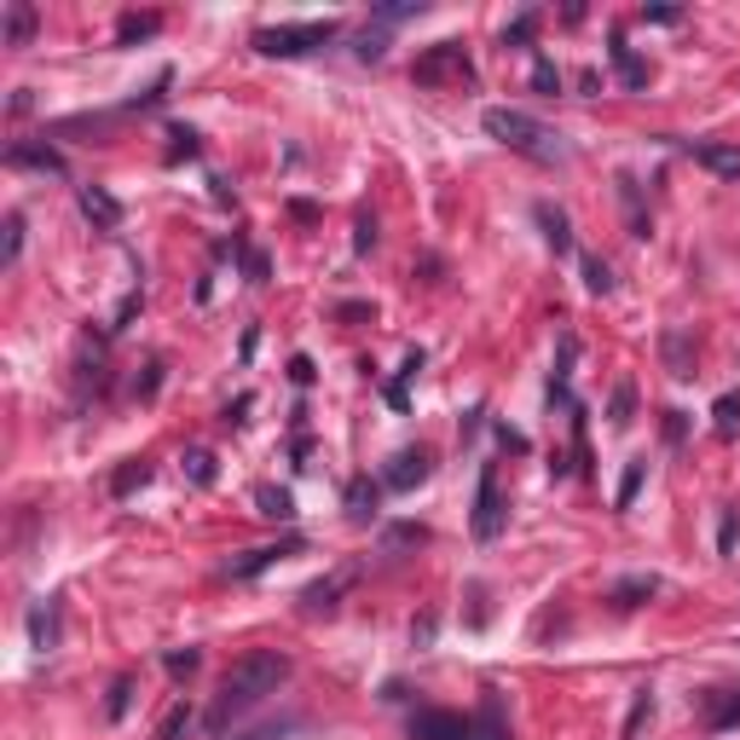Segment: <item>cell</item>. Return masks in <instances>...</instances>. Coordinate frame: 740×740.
<instances>
[{
    "mask_svg": "<svg viewBox=\"0 0 740 740\" xmlns=\"http://www.w3.org/2000/svg\"><path fill=\"white\" fill-rule=\"evenodd\" d=\"M75 202H82V215L98 226V232H122V202L105 186H82V191H75Z\"/></svg>",
    "mask_w": 740,
    "mask_h": 740,
    "instance_id": "cell-9",
    "label": "cell"
},
{
    "mask_svg": "<svg viewBox=\"0 0 740 740\" xmlns=\"http://www.w3.org/2000/svg\"><path fill=\"white\" fill-rule=\"evenodd\" d=\"M706 723L718 729V734L740 723V688H729V695H711V700H706Z\"/></svg>",
    "mask_w": 740,
    "mask_h": 740,
    "instance_id": "cell-16",
    "label": "cell"
},
{
    "mask_svg": "<svg viewBox=\"0 0 740 740\" xmlns=\"http://www.w3.org/2000/svg\"><path fill=\"white\" fill-rule=\"evenodd\" d=\"M359 249H376V220H359V238H353Z\"/></svg>",
    "mask_w": 740,
    "mask_h": 740,
    "instance_id": "cell-35",
    "label": "cell"
},
{
    "mask_svg": "<svg viewBox=\"0 0 740 740\" xmlns=\"http://www.w3.org/2000/svg\"><path fill=\"white\" fill-rule=\"evenodd\" d=\"M186 475L197 480V487H209V480H215V457H209V451H191V457H186Z\"/></svg>",
    "mask_w": 740,
    "mask_h": 740,
    "instance_id": "cell-27",
    "label": "cell"
},
{
    "mask_svg": "<svg viewBox=\"0 0 740 740\" xmlns=\"http://www.w3.org/2000/svg\"><path fill=\"white\" fill-rule=\"evenodd\" d=\"M666 359H671V376H695V359H688V342L677 336V330L666 336Z\"/></svg>",
    "mask_w": 740,
    "mask_h": 740,
    "instance_id": "cell-25",
    "label": "cell"
},
{
    "mask_svg": "<svg viewBox=\"0 0 740 740\" xmlns=\"http://www.w3.org/2000/svg\"><path fill=\"white\" fill-rule=\"evenodd\" d=\"M630 405H636V394H630V382H625V388L614 394V417H607V423H614V428H625V423H630Z\"/></svg>",
    "mask_w": 740,
    "mask_h": 740,
    "instance_id": "cell-32",
    "label": "cell"
},
{
    "mask_svg": "<svg viewBox=\"0 0 740 740\" xmlns=\"http://www.w3.org/2000/svg\"><path fill=\"white\" fill-rule=\"evenodd\" d=\"M682 150H688L700 168L718 174V180H740V145H723V139H682Z\"/></svg>",
    "mask_w": 740,
    "mask_h": 740,
    "instance_id": "cell-7",
    "label": "cell"
},
{
    "mask_svg": "<svg viewBox=\"0 0 740 740\" xmlns=\"http://www.w3.org/2000/svg\"><path fill=\"white\" fill-rule=\"evenodd\" d=\"M127 695H134V682L116 677V682H111V700H105V718H122V711H127Z\"/></svg>",
    "mask_w": 740,
    "mask_h": 740,
    "instance_id": "cell-29",
    "label": "cell"
},
{
    "mask_svg": "<svg viewBox=\"0 0 740 740\" xmlns=\"http://www.w3.org/2000/svg\"><path fill=\"white\" fill-rule=\"evenodd\" d=\"M163 666H168V671H174V677H191V671H197V666H202V654H197V648H174V654H168V659H163Z\"/></svg>",
    "mask_w": 740,
    "mask_h": 740,
    "instance_id": "cell-26",
    "label": "cell"
},
{
    "mask_svg": "<svg viewBox=\"0 0 740 740\" xmlns=\"http://www.w3.org/2000/svg\"><path fill=\"white\" fill-rule=\"evenodd\" d=\"M290 376L295 382H313V359H290Z\"/></svg>",
    "mask_w": 740,
    "mask_h": 740,
    "instance_id": "cell-37",
    "label": "cell"
},
{
    "mask_svg": "<svg viewBox=\"0 0 740 740\" xmlns=\"http://www.w3.org/2000/svg\"><path fill=\"white\" fill-rule=\"evenodd\" d=\"M539 226H544V238H550V249H555V254H567V249H573V232H567V215H561V209L539 202Z\"/></svg>",
    "mask_w": 740,
    "mask_h": 740,
    "instance_id": "cell-17",
    "label": "cell"
},
{
    "mask_svg": "<svg viewBox=\"0 0 740 740\" xmlns=\"http://www.w3.org/2000/svg\"><path fill=\"white\" fill-rule=\"evenodd\" d=\"M23 254V215H7V267H18Z\"/></svg>",
    "mask_w": 740,
    "mask_h": 740,
    "instance_id": "cell-28",
    "label": "cell"
},
{
    "mask_svg": "<svg viewBox=\"0 0 740 740\" xmlns=\"http://www.w3.org/2000/svg\"><path fill=\"white\" fill-rule=\"evenodd\" d=\"M711 417H718V434H723V440H734V428H740V394H723Z\"/></svg>",
    "mask_w": 740,
    "mask_h": 740,
    "instance_id": "cell-24",
    "label": "cell"
},
{
    "mask_svg": "<svg viewBox=\"0 0 740 740\" xmlns=\"http://www.w3.org/2000/svg\"><path fill=\"white\" fill-rule=\"evenodd\" d=\"M290 677V659L278 654V648H254V654H243L232 671L220 677V695H215V706H209V718H202V729L209 734H226L238 718H249L254 706H261L267 695H278V682Z\"/></svg>",
    "mask_w": 740,
    "mask_h": 740,
    "instance_id": "cell-1",
    "label": "cell"
},
{
    "mask_svg": "<svg viewBox=\"0 0 740 740\" xmlns=\"http://www.w3.org/2000/svg\"><path fill=\"white\" fill-rule=\"evenodd\" d=\"M324 41H336V18H319V23H272V30L254 35L267 59H301V53H319Z\"/></svg>",
    "mask_w": 740,
    "mask_h": 740,
    "instance_id": "cell-3",
    "label": "cell"
},
{
    "mask_svg": "<svg viewBox=\"0 0 740 740\" xmlns=\"http://www.w3.org/2000/svg\"><path fill=\"white\" fill-rule=\"evenodd\" d=\"M503 532V498H498V469H480V492H475V539L492 544Z\"/></svg>",
    "mask_w": 740,
    "mask_h": 740,
    "instance_id": "cell-6",
    "label": "cell"
},
{
    "mask_svg": "<svg viewBox=\"0 0 740 740\" xmlns=\"http://www.w3.org/2000/svg\"><path fill=\"white\" fill-rule=\"evenodd\" d=\"M342 591H347V573H342V579H324V584H313V591L301 596V602H308L313 614H319V607H336V596H342Z\"/></svg>",
    "mask_w": 740,
    "mask_h": 740,
    "instance_id": "cell-21",
    "label": "cell"
},
{
    "mask_svg": "<svg viewBox=\"0 0 740 740\" xmlns=\"http://www.w3.org/2000/svg\"><path fill=\"white\" fill-rule=\"evenodd\" d=\"M666 440H682V411H666Z\"/></svg>",
    "mask_w": 740,
    "mask_h": 740,
    "instance_id": "cell-38",
    "label": "cell"
},
{
    "mask_svg": "<svg viewBox=\"0 0 740 740\" xmlns=\"http://www.w3.org/2000/svg\"><path fill=\"white\" fill-rule=\"evenodd\" d=\"M376 503H382V480L359 475V480H353V487H347V515L365 527V521H376Z\"/></svg>",
    "mask_w": 740,
    "mask_h": 740,
    "instance_id": "cell-13",
    "label": "cell"
},
{
    "mask_svg": "<svg viewBox=\"0 0 740 740\" xmlns=\"http://www.w3.org/2000/svg\"><path fill=\"white\" fill-rule=\"evenodd\" d=\"M157 30H163V18H157V12H145V18H139V12H127L116 35H122V41H139V35H157Z\"/></svg>",
    "mask_w": 740,
    "mask_h": 740,
    "instance_id": "cell-23",
    "label": "cell"
},
{
    "mask_svg": "<svg viewBox=\"0 0 740 740\" xmlns=\"http://www.w3.org/2000/svg\"><path fill=\"white\" fill-rule=\"evenodd\" d=\"M463 740H509V734H503V729H498V723H492V718H487V723H480V729H469V734H463Z\"/></svg>",
    "mask_w": 740,
    "mask_h": 740,
    "instance_id": "cell-34",
    "label": "cell"
},
{
    "mask_svg": "<svg viewBox=\"0 0 740 740\" xmlns=\"http://www.w3.org/2000/svg\"><path fill=\"white\" fill-rule=\"evenodd\" d=\"M7 163H12V168H41V174H64V157H59L53 145H23V139H18V145L7 150Z\"/></svg>",
    "mask_w": 740,
    "mask_h": 740,
    "instance_id": "cell-12",
    "label": "cell"
},
{
    "mask_svg": "<svg viewBox=\"0 0 740 740\" xmlns=\"http://www.w3.org/2000/svg\"><path fill=\"white\" fill-rule=\"evenodd\" d=\"M254 503H261L267 521H295V498L278 492V487H261V492H254Z\"/></svg>",
    "mask_w": 740,
    "mask_h": 740,
    "instance_id": "cell-19",
    "label": "cell"
},
{
    "mask_svg": "<svg viewBox=\"0 0 740 740\" xmlns=\"http://www.w3.org/2000/svg\"><path fill=\"white\" fill-rule=\"evenodd\" d=\"M584 290H591V295L614 290V272H607V261H596V254H584Z\"/></svg>",
    "mask_w": 740,
    "mask_h": 740,
    "instance_id": "cell-22",
    "label": "cell"
},
{
    "mask_svg": "<svg viewBox=\"0 0 740 740\" xmlns=\"http://www.w3.org/2000/svg\"><path fill=\"white\" fill-rule=\"evenodd\" d=\"M186 723H191V711L180 706V711H168V723H163V740H180L186 734Z\"/></svg>",
    "mask_w": 740,
    "mask_h": 740,
    "instance_id": "cell-33",
    "label": "cell"
},
{
    "mask_svg": "<svg viewBox=\"0 0 740 740\" xmlns=\"http://www.w3.org/2000/svg\"><path fill=\"white\" fill-rule=\"evenodd\" d=\"M734 539H740V509H723V527H718V550L729 555V550H734Z\"/></svg>",
    "mask_w": 740,
    "mask_h": 740,
    "instance_id": "cell-30",
    "label": "cell"
},
{
    "mask_svg": "<svg viewBox=\"0 0 740 740\" xmlns=\"http://www.w3.org/2000/svg\"><path fill=\"white\" fill-rule=\"evenodd\" d=\"M249 405H254V399H249V394H238V405H226V423H243Z\"/></svg>",
    "mask_w": 740,
    "mask_h": 740,
    "instance_id": "cell-36",
    "label": "cell"
},
{
    "mask_svg": "<svg viewBox=\"0 0 740 740\" xmlns=\"http://www.w3.org/2000/svg\"><path fill=\"white\" fill-rule=\"evenodd\" d=\"M145 480H150V463H139V457H134V463H122V469H116L111 492H116V498H127L134 487H145Z\"/></svg>",
    "mask_w": 740,
    "mask_h": 740,
    "instance_id": "cell-20",
    "label": "cell"
},
{
    "mask_svg": "<svg viewBox=\"0 0 740 740\" xmlns=\"http://www.w3.org/2000/svg\"><path fill=\"white\" fill-rule=\"evenodd\" d=\"M480 127L498 139V145H509V150H521V157H532V163H567V145H561L550 127L539 122V116H527V111H509V105H492L487 116H480Z\"/></svg>",
    "mask_w": 740,
    "mask_h": 740,
    "instance_id": "cell-2",
    "label": "cell"
},
{
    "mask_svg": "<svg viewBox=\"0 0 740 740\" xmlns=\"http://www.w3.org/2000/svg\"><path fill=\"white\" fill-rule=\"evenodd\" d=\"M648 596H659V579L654 573H636V579H619L607 602H614V607H643Z\"/></svg>",
    "mask_w": 740,
    "mask_h": 740,
    "instance_id": "cell-15",
    "label": "cell"
},
{
    "mask_svg": "<svg viewBox=\"0 0 740 740\" xmlns=\"http://www.w3.org/2000/svg\"><path fill=\"white\" fill-rule=\"evenodd\" d=\"M301 550V539H284V544H261V550H243V555H232L226 561V579H254V573H267V567H278L284 555H295Z\"/></svg>",
    "mask_w": 740,
    "mask_h": 740,
    "instance_id": "cell-8",
    "label": "cell"
},
{
    "mask_svg": "<svg viewBox=\"0 0 740 740\" xmlns=\"http://www.w3.org/2000/svg\"><path fill=\"white\" fill-rule=\"evenodd\" d=\"M532 87H539V93H555V87H561V75H555V64H550V59L532 64Z\"/></svg>",
    "mask_w": 740,
    "mask_h": 740,
    "instance_id": "cell-31",
    "label": "cell"
},
{
    "mask_svg": "<svg viewBox=\"0 0 740 740\" xmlns=\"http://www.w3.org/2000/svg\"><path fill=\"white\" fill-rule=\"evenodd\" d=\"M428 475H434L428 446H405V451H394V463L382 469V487H388V492H411V487H423Z\"/></svg>",
    "mask_w": 740,
    "mask_h": 740,
    "instance_id": "cell-5",
    "label": "cell"
},
{
    "mask_svg": "<svg viewBox=\"0 0 740 740\" xmlns=\"http://www.w3.org/2000/svg\"><path fill=\"white\" fill-rule=\"evenodd\" d=\"M35 35V7L30 0H7V23H0V46H30Z\"/></svg>",
    "mask_w": 740,
    "mask_h": 740,
    "instance_id": "cell-11",
    "label": "cell"
},
{
    "mask_svg": "<svg viewBox=\"0 0 740 740\" xmlns=\"http://www.w3.org/2000/svg\"><path fill=\"white\" fill-rule=\"evenodd\" d=\"M643 480H648V463H643V457H630V463H625V475H619L614 509H630V503H636V492H643Z\"/></svg>",
    "mask_w": 740,
    "mask_h": 740,
    "instance_id": "cell-18",
    "label": "cell"
},
{
    "mask_svg": "<svg viewBox=\"0 0 740 740\" xmlns=\"http://www.w3.org/2000/svg\"><path fill=\"white\" fill-rule=\"evenodd\" d=\"M607 59H614V70H619V82H625L630 93H643V87H648V64H643V59H636V53H630V46L619 41V35H614V46H607Z\"/></svg>",
    "mask_w": 740,
    "mask_h": 740,
    "instance_id": "cell-14",
    "label": "cell"
},
{
    "mask_svg": "<svg viewBox=\"0 0 740 740\" xmlns=\"http://www.w3.org/2000/svg\"><path fill=\"white\" fill-rule=\"evenodd\" d=\"M411 75H417L423 87H434V82H469L475 64H469V53L457 41H440V46H428V53L411 64Z\"/></svg>",
    "mask_w": 740,
    "mask_h": 740,
    "instance_id": "cell-4",
    "label": "cell"
},
{
    "mask_svg": "<svg viewBox=\"0 0 740 740\" xmlns=\"http://www.w3.org/2000/svg\"><path fill=\"white\" fill-rule=\"evenodd\" d=\"M469 723L451 718V711H417L411 718V740H463Z\"/></svg>",
    "mask_w": 740,
    "mask_h": 740,
    "instance_id": "cell-10",
    "label": "cell"
}]
</instances>
